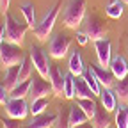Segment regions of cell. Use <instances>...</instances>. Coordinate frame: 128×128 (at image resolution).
Returning a JSON list of instances; mask_svg holds the SVG:
<instances>
[{
	"mask_svg": "<svg viewBox=\"0 0 128 128\" xmlns=\"http://www.w3.org/2000/svg\"><path fill=\"white\" fill-rule=\"evenodd\" d=\"M86 0H70L64 7L62 12V22L68 28H78L86 20Z\"/></svg>",
	"mask_w": 128,
	"mask_h": 128,
	"instance_id": "6da1fadb",
	"label": "cell"
},
{
	"mask_svg": "<svg viewBox=\"0 0 128 128\" xmlns=\"http://www.w3.org/2000/svg\"><path fill=\"white\" fill-rule=\"evenodd\" d=\"M6 34H4V39L12 43V44H18L22 46L23 41H25V34H27V30L30 28L27 23L20 22V20H16L12 14H6Z\"/></svg>",
	"mask_w": 128,
	"mask_h": 128,
	"instance_id": "7a4b0ae2",
	"label": "cell"
},
{
	"mask_svg": "<svg viewBox=\"0 0 128 128\" xmlns=\"http://www.w3.org/2000/svg\"><path fill=\"white\" fill-rule=\"evenodd\" d=\"M59 9H60V0H57L55 6L44 14V18L36 25L34 28V36L38 38V41H48L52 30H54V25L57 22V16H59Z\"/></svg>",
	"mask_w": 128,
	"mask_h": 128,
	"instance_id": "3957f363",
	"label": "cell"
},
{
	"mask_svg": "<svg viewBox=\"0 0 128 128\" xmlns=\"http://www.w3.org/2000/svg\"><path fill=\"white\" fill-rule=\"evenodd\" d=\"M23 52H22V46L18 44H12L9 41L2 43L0 44V64H2V68L7 70L11 66H16V64H20L23 60Z\"/></svg>",
	"mask_w": 128,
	"mask_h": 128,
	"instance_id": "277c9868",
	"label": "cell"
},
{
	"mask_svg": "<svg viewBox=\"0 0 128 128\" xmlns=\"http://www.w3.org/2000/svg\"><path fill=\"white\" fill-rule=\"evenodd\" d=\"M28 57L32 60V66H34V70L38 71V75H41L43 78L48 80V76H50V68H52V62L50 59H48L46 52L43 50V48L32 44L28 48Z\"/></svg>",
	"mask_w": 128,
	"mask_h": 128,
	"instance_id": "5b68a950",
	"label": "cell"
},
{
	"mask_svg": "<svg viewBox=\"0 0 128 128\" xmlns=\"http://www.w3.org/2000/svg\"><path fill=\"white\" fill-rule=\"evenodd\" d=\"M71 46V38H68L62 32H55L54 36H50V41H48V52H50V57L54 59H64L70 52Z\"/></svg>",
	"mask_w": 128,
	"mask_h": 128,
	"instance_id": "8992f818",
	"label": "cell"
},
{
	"mask_svg": "<svg viewBox=\"0 0 128 128\" xmlns=\"http://www.w3.org/2000/svg\"><path fill=\"white\" fill-rule=\"evenodd\" d=\"M84 22H86V23H84V25H86V30H84V32L89 36V39H91L92 43L107 38V27H105V23H103L96 14L87 16Z\"/></svg>",
	"mask_w": 128,
	"mask_h": 128,
	"instance_id": "52a82bcc",
	"label": "cell"
},
{
	"mask_svg": "<svg viewBox=\"0 0 128 128\" xmlns=\"http://www.w3.org/2000/svg\"><path fill=\"white\" fill-rule=\"evenodd\" d=\"M4 107H6V114L12 119L23 121L30 114V105L25 102V98H9Z\"/></svg>",
	"mask_w": 128,
	"mask_h": 128,
	"instance_id": "ba28073f",
	"label": "cell"
},
{
	"mask_svg": "<svg viewBox=\"0 0 128 128\" xmlns=\"http://www.w3.org/2000/svg\"><path fill=\"white\" fill-rule=\"evenodd\" d=\"M50 94H54L50 80L46 82V78H43L41 75H36L34 78H30V102L38 100V98H50Z\"/></svg>",
	"mask_w": 128,
	"mask_h": 128,
	"instance_id": "9c48e42d",
	"label": "cell"
},
{
	"mask_svg": "<svg viewBox=\"0 0 128 128\" xmlns=\"http://www.w3.org/2000/svg\"><path fill=\"white\" fill-rule=\"evenodd\" d=\"M94 50H96V59L102 68H108L112 60V43L105 38L100 41H94Z\"/></svg>",
	"mask_w": 128,
	"mask_h": 128,
	"instance_id": "30bf717a",
	"label": "cell"
},
{
	"mask_svg": "<svg viewBox=\"0 0 128 128\" xmlns=\"http://www.w3.org/2000/svg\"><path fill=\"white\" fill-rule=\"evenodd\" d=\"M64 78H66V75H62L60 70L52 64V68H50V76H48V80H50V84H52L54 96L64 98Z\"/></svg>",
	"mask_w": 128,
	"mask_h": 128,
	"instance_id": "8fae6325",
	"label": "cell"
},
{
	"mask_svg": "<svg viewBox=\"0 0 128 128\" xmlns=\"http://www.w3.org/2000/svg\"><path fill=\"white\" fill-rule=\"evenodd\" d=\"M91 70L94 71L96 78H98V82L102 87H112L116 82V76L112 75L110 68H102L100 64H91Z\"/></svg>",
	"mask_w": 128,
	"mask_h": 128,
	"instance_id": "7c38bea8",
	"label": "cell"
},
{
	"mask_svg": "<svg viewBox=\"0 0 128 128\" xmlns=\"http://www.w3.org/2000/svg\"><path fill=\"white\" fill-rule=\"evenodd\" d=\"M57 116L59 114H39V116H34V119L28 121L23 128H52L54 123L57 121Z\"/></svg>",
	"mask_w": 128,
	"mask_h": 128,
	"instance_id": "4fadbf2b",
	"label": "cell"
},
{
	"mask_svg": "<svg viewBox=\"0 0 128 128\" xmlns=\"http://www.w3.org/2000/svg\"><path fill=\"white\" fill-rule=\"evenodd\" d=\"M108 68H110L112 75L116 76V80H121V78H124L128 75V62H126V59L123 55H114L112 57Z\"/></svg>",
	"mask_w": 128,
	"mask_h": 128,
	"instance_id": "5bb4252c",
	"label": "cell"
},
{
	"mask_svg": "<svg viewBox=\"0 0 128 128\" xmlns=\"http://www.w3.org/2000/svg\"><path fill=\"white\" fill-rule=\"evenodd\" d=\"M89 121V118H87V114L80 108L78 105H71L70 107V110H68V124H70V128H73V126H82L84 123H87Z\"/></svg>",
	"mask_w": 128,
	"mask_h": 128,
	"instance_id": "9a60e30c",
	"label": "cell"
},
{
	"mask_svg": "<svg viewBox=\"0 0 128 128\" xmlns=\"http://www.w3.org/2000/svg\"><path fill=\"white\" fill-rule=\"evenodd\" d=\"M68 71L73 75V76H80L84 71H86V64H84V59L80 55L78 50H73L71 55H70V62H68Z\"/></svg>",
	"mask_w": 128,
	"mask_h": 128,
	"instance_id": "2e32d148",
	"label": "cell"
},
{
	"mask_svg": "<svg viewBox=\"0 0 128 128\" xmlns=\"http://www.w3.org/2000/svg\"><path fill=\"white\" fill-rule=\"evenodd\" d=\"M100 102H102V105H103L105 110H108V112L116 110V107H118V96H116L114 91H112V87H102V91H100Z\"/></svg>",
	"mask_w": 128,
	"mask_h": 128,
	"instance_id": "e0dca14e",
	"label": "cell"
},
{
	"mask_svg": "<svg viewBox=\"0 0 128 128\" xmlns=\"http://www.w3.org/2000/svg\"><path fill=\"white\" fill-rule=\"evenodd\" d=\"M73 82H75V98H76V100H82V98H94L92 89L87 86L86 78H84L82 75H80V76H75Z\"/></svg>",
	"mask_w": 128,
	"mask_h": 128,
	"instance_id": "ac0fdd59",
	"label": "cell"
},
{
	"mask_svg": "<svg viewBox=\"0 0 128 128\" xmlns=\"http://www.w3.org/2000/svg\"><path fill=\"white\" fill-rule=\"evenodd\" d=\"M18 75H20V64L16 66H11L6 70V75H4V86L7 91H12L16 86H18Z\"/></svg>",
	"mask_w": 128,
	"mask_h": 128,
	"instance_id": "d6986e66",
	"label": "cell"
},
{
	"mask_svg": "<svg viewBox=\"0 0 128 128\" xmlns=\"http://www.w3.org/2000/svg\"><path fill=\"white\" fill-rule=\"evenodd\" d=\"M20 12L23 14L25 23H27L32 30H34L36 25H38V22H36V7H34V4H30V2L22 4V6H20Z\"/></svg>",
	"mask_w": 128,
	"mask_h": 128,
	"instance_id": "ffe728a7",
	"label": "cell"
},
{
	"mask_svg": "<svg viewBox=\"0 0 128 128\" xmlns=\"http://www.w3.org/2000/svg\"><path fill=\"white\" fill-rule=\"evenodd\" d=\"M112 91L116 92L118 100L121 103H128V75L121 80H116L114 86H112Z\"/></svg>",
	"mask_w": 128,
	"mask_h": 128,
	"instance_id": "44dd1931",
	"label": "cell"
},
{
	"mask_svg": "<svg viewBox=\"0 0 128 128\" xmlns=\"http://www.w3.org/2000/svg\"><path fill=\"white\" fill-rule=\"evenodd\" d=\"M110 112L105 110V108H98L96 110L94 118L91 119V124L94 128H110Z\"/></svg>",
	"mask_w": 128,
	"mask_h": 128,
	"instance_id": "7402d4cb",
	"label": "cell"
},
{
	"mask_svg": "<svg viewBox=\"0 0 128 128\" xmlns=\"http://www.w3.org/2000/svg\"><path fill=\"white\" fill-rule=\"evenodd\" d=\"M76 105L87 114L89 121L94 118L96 110H98V105H96V100H94V98H82V100H76Z\"/></svg>",
	"mask_w": 128,
	"mask_h": 128,
	"instance_id": "603a6c76",
	"label": "cell"
},
{
	"mask_svg": "<svg viewBox=\"0 0 128 128\" xmlns=\"http://www.w3.org/2000/svg\"><path fill=\"white\" fill-rule=\"evenodd\" d=\"M114 123H116V128H128V107L124 103H119L116 107Z\"/></svg>",
	"mask_w": 128,
	"mask_h": 128,
	"instance_id": "cb8c5ba5",
	"label": "cell"
},
{
	"mask_svg": "<svg viewBox=\"0 0 128 128\" xmlns=\"http://www.w3.org/2000/svg\"><path fill=\"white\" fill-rule=\"evenodd\" d=\"M82 76L86 78V82H87V86L92 89V92H94V96H100V91H102V86H100V82H98V78H96V75H94V71L91 70V66L89 68H86V71L82 73Z\"/></svg>",
	"mask_w": 128,
	"mask_h": 128,
	"instance_id": "d4e9b609",
	"label": "cell"
},
{
	"mask_svg": "<svg viewBox=\"0 0 128 128\" xmlns=\"http://www.w3.org/2000/svg\"><path fill=\"white\" fill-rule=\"evenodd\" d=\"M32 76V60L30 57H23V60L20 62V75H18V84L25 82V80H30Z\"/></svg>",
	"mask_w": 128,
	"mask_h": 128,
	"instance_id": "484cf974",
	"label": "cell"
},
{
	"mask_svg": "<svg viewBox=\"0 0 128 128\" xmlns=\"http://www.w3.org/2000/svg\"><path fill=\"white\" fill-rule=\"evenodd\" d=\"M30 92V80H25V82H20L12 91H9L11 98H27Z\"/></svg>",
	"mask_w": 128,
	"mask_h": 128,
	"instance_id": "4316f807",
	"label": "cell"
},
{
	"mask_svg": "<svg viewBox=\"0 0 128 128\" xmlns=\"http://www.w3.org/2000/svg\"><path fill=\"white\" fill-rule=\"evenodd\" d=\"M48 103H50V100H48V98L32 100V102H30V114H32V116H39V114H43V112L48 108Z\"/></svg>",
	"mask_w": 128,
	"mask_h": 128,
	"instance_id": "83f0119b",
	"label": "cell"
},
{
	"mask_svg": "<svg viewBox=\"0 0 128 128\" xmlns=\"http://www.w3.org/2000/svg\"><path fill=\"white\" fill-rule=\"evenodd\" d=\"M123 0H114V2H108V6L105 7L107 14L110 16V18H121L123 14Z\"/></svg>",
	"mask_w": 128,
	"mask_h": 128,
	"instance_id": "f1b7e54d",
	"label": "cell"
},
{
	"mask_svg": "<svg viewBox=\"0 0 128 128\" xmlns=\"http://www.w3.org/2000/svg\"><path fill=\"white\" fill-rule=\"evenodd\" d=\"M73 75L68 71L66 78H64V98L66 100H73L75 98V82H73Z\"/></svg>",
	"mask_w": 128,
	"mask_h": 128,
	"instance_id": "f546056e",
	"label": "cell"
},
{
	"mask_svg": "<svg viewBox=\"0 0 128 128\" xmlns=\"http://www.w3.org/2000/svg\"><path fill=\"white\" fill-rule=\"evenodd\" d=\"M0 123H2V126L4 128H23L22 126V123H20V119H12V118H2V121H0Z\"/></svg>",
	"mask_w": 128,
	"mask_h": 128,
	"instance_id": "4dcf8cb0",
	"label": "cell"
},
{
	"mask_svg": "<svg viewBox=\"0 0 128 128\" xmlns=\"http://www.w3.org/2000/svg\"><path fill=\"white\" fill-rule=\"evenodd\" d=\"M52 128H70V124H68V118L64 119V118H62V114H59V116H57V121L54 123V126H52Z\"/></svg>",
	"mask_w": 128,
	"mask_h": 128,
	"instance_id": "1f68e13d",
	"label": "cell"
},
{
	"mask_svg": "<svg viewBox=\"0 0 128 128\" xmlns=\"http://www.w3.org/2000/svg\"><path fill=\"white\" fill-rule=\"evenodd\" d=\"M9 98H11V96H9V91L6 89V86H4V84H0V103L6 105Z\"/></svg>",
	"mask_w": 128,
	"mask_h": 128,
	"instance_id": "d6a6232c",
	"label": "cell"
},
{
	"mask_svg": "<svg viewBox=\"0 0 128 128\" xmlns=\"http://www.w3.org/2000/svg\"><path fill=\"white\" fill-rule=\"evenodd\" d=\"M76 41H78V44H87V41H89V36L86 34L84 30H76Z\"/></svg>",
	"mask_w": 128,
	"mask_h": 128,
	"instance_id": "836d02e7",
	"label": "cell"
},
{
	"mask_svg": "<svg viewBox=\"0 0 128 128\" xmlns=\"http://www.w3.org/2000/svg\"><path fill=\"white\" fill-rule=\"evenodd\" d=\"M9 4H11V0H0V14H7L9 12Z\"/></svg>",
	"mask_w": 128,
	"mask_h": 128,
	"instance_id": "e575fe53",
	"label": "cell"
},
{
	"mask_svg": "<svg viewBox=\"0 0 128 128\" xmlns=\"http://www.w3.org/2000/svg\"><path fill=\"white\" fill-rule=\"evenodd\" d=\"M4 34H6V23H0V44L4 43Z\"/></svg>",
	"mask_w": 128,
	"mask_h": 128,
	"instance_id": "d590c367",
	"label": "cell"
},
{
	"mask_svg": "<svg viewBox=\"0 0 128 128\" xmlns=\"http://www.w3.org/2000/svg\"><path fill=\"white\" fill-rule=\"evenodd\" d=\"M80 128H94L92 124H91V121H87V123H84L82 126H80Z\"/></svg>",
	"mask_w": 128,
	"mask_h": 128,
	"instance_id": "8d00e7d4",
	"label": "cell"
},
{
	"mask_svg": "<svg viewBox=\"0 0 128 128\" xmlns=\"http://www.w3.org/2000/svg\"><path fill=\"white\" fill-rule=\"evenodd\" d=\"M123 4H126V6H128V0H123Z\"/></svg>",
	"mask_w": 128,
	"mask_h": 128,
	"instance_id": "74e56055",
	"label": "cell"
},
{
	"mask_svg": "<svg viewBox=\"0 0 128 128\" xmlns=\"http://www.w3.org/2000/svg\"><path fill=\"white\" fill-rule=\"evenodd\" d=\"M73 128H80V126H73Z\"/></svg>",
	"mask_w": 128,
	"mask_h": 128,
	"instance_id": "f35d334b",
	"label": "cell"
},
{
	"mask_svg": "<svg viewBox=\"0 0 128 128\" xmlns=\"http://www.w3.org/2000/svg\"><path fill=\"white\" fill-rule=\"evenodd\" d=\"M110 2H114V0H110Z\"/></svg>",
	"mask_w": 128,
	"mask_h": 128,
	"instance_id": "ab89813d",
	"label": "cell"
}]
</instances>
